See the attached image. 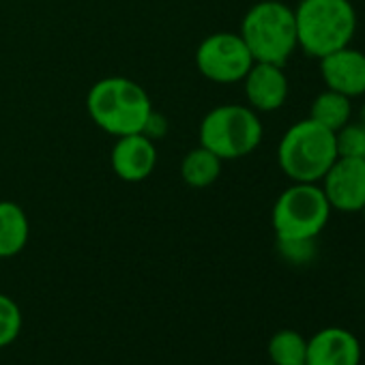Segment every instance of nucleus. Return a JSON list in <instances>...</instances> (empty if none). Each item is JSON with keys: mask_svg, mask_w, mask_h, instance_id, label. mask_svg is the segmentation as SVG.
Listing matches in <instances>:
<instances>
[{"mask_svg": "<svg viewBox=\"0 0 365 365\" xmlns=\"http://www.w3.org/2000/svg\"><path fill=\"white\" fill-rule=\"evenodd\" d=\"M93 123L110 135L142 133L153 112L146 91L127 78H103L93 84L86 97Z\"/></svg>", "mask_w": 365, "mask_h": 365, "instance_id": "1", "label": "nucleus"}, {"mask_svg": "<svg viewBox=\"0 0 365 365\" xmlns=\"http://www.w3.org/2000/svg\"><path fill=\"white\" fill-rule=\"evenodd\" d=\"M294 24L299 48L320 61L350 46L356 33V11L350 0H301L294 9Z\"/></svg>", "mask_w": 365, "mask_h": 365, "instance_id": "2", "label": "nucleus"}, {"mask_svg": "<svg viewBox=\"0 0 365 365\" xmlns=\"http://www.w3.org/2000/svg\"><path fill=\"white\" fill-rule=\"evenodd\" d=\"M239 35L245 41L254 63L284 67L299 48L294 9L279 0H258L245 14Z\"/></svg>", "mask_w": 365, "mask_h": 365, "instance_id": "3", "label": "nucleus"}, {"mask_svg": "<svg viewBox=\"0 0 365 365\" xmlns=\"http://www.w3.org/2000/svg\"><path fill=\"white\" fill-rule=\"evenodd\" d=\"M335 159V133L314 118L288 127L277 146V163L292 182H320Z\"/></svg>", "mask_w": 365, "mask_h": 365, "instance_id": "4", "label": "nucleus"}, {"mask_svg": "<svg viewBox=\"0 0 365 365\" xmlns=\"http://www.w3.org/2000/svg\"><path fill=\"white\" fill-rule=\"evenodd\" d=\"M331 211L320 182H292L271 211L277 241H316L327 228Z\"/></svg>", "mask_w": 365, "mask_h": 365, "instance_id": "5", "label": "nucleus"}, {"mask_svg": "<svg viewBox=\"0 0 365 365\" xmlns=\"http://www.w3.org/2000/svg\"><path fill=\"white\" fill-rule=\"evenodd\" d=\"M262 123L250 106H217L200 123V146L222 161L247 157L262 142Z\"/></svg>", "mask_w": 365, "mask_h": 365, "instance_id": "6", "label": "nucleus"}, {"mask_svg": "<svg viewBox=\"0 0 365 365\" xmlns=\"http://www.w3.org/2000/svg\"><path fill=\"white\" fill-rule=\"evenodd\" d=\"M198 71L217 84L243 82L254 65V58L237 33H215L209 35L196 52Z\"/></svg>", "mask_w": 365, "mask_h": 365, "instance_id": "7", "label": "nucleus"}, {"mask_svg": "<svg viewBox=\"0 0 365 365\" xmlns=\"http://www.w3.org/2000/svg\"><path fill=\"white\" fill-rule=\"evenodd\" d=\"M333 211L361 213L365 207V159L337 157L320 180Z\"/></svg>", "mask_w": 365, "mask_h": 365, "instance_id": "8", "label": "nucleus"}, {"mask_svg": "<svg viewBox=\"0 0 365 365\" xmlns=\"http://www.w3.org/2000/svg\"><path fill=\"white\" fill-rule=\"evenodd\" d=\"M320 76L329 91L350 99L365 95V52L346 46L322 56Z\"/></svg>", "mask_w": 365, "mask_h": 365, "instance_id": "9", "label": "nucleus"}, {"mask_svg": "<svg viewBox=\"0 0 365 365\" xmlns=\"http://www.w3.org/2000/svg\"><path fill=\"white\" fill-rule=\"evenodd\" d=\"M245 97L256 112H275L288 99V78L284 67L271 63H254L243 78Z\"/></svg>", "mask_w": 365, "mask_h": 365, "instance_id": "10", "label": "nucleus"}, {"mask_svg": "<svg viewBox=\"0 0 365 365\" xmlns=\"http://www.w3.org/2000/svg\"><path fill=\"white\" fill-rule=\"evenodd\" d=\"M157 165V146L144 133L120 135L112 148V170L127 182H140Z\"/></svg>", "mask_w": 365, "mask_h": 365, "instance_id": "11", "label": "nucleus"}, {"mask_svg": "<svg viewBox=\"0 0 365 365\" xmlns=\"http://www.w3.org/2000/svg\"><path fill=\"white\" fill-rule=\"evenodd\" d=\"M361 344L348 329L327 327L307 339L305 365H359Z\"/></svg>", "mask_w": 365, "mask_h": 365, "instance_id": "12", "label": "nucleus"}, {"mask_svg": "<svg viewBox=\"0 0 365 365\" xmlns=\"http://www.w3.org/2000/svg\"><path fill=\"white\" fill-rule=\"evenodd\" d=\"M31 226L24 209L11 200L0 202V258L18 256L29 243Z\"/></svg>", "mask_w": 365, "mask_h": 365, "instance_id": "13", "label": "nucleus"}, {"mask_svg": "<svg viewBox=\"0 0 365 365\" xmlns=\"http://www.w3.org/2000/svg\"><path fill=\"white\" fill-rule=\"evenodd\" d=\"M222 174V159L205 146L190 150L180 161V176L190 187H209Z\"/></svg>", "mask_w": 365, "mask_h": 365, "instance_id": "14", "label": "nucleus"}, {"mask_svg": "<svg viewBox=\"0 0 365 365\" xmlns=\"http://www.w3.org/2000/svg\"><path fill=\"white\" fill-rule=\"evenodd\" d=\"M350 101H352L350 97L327 88L312 101L309 118H314L316 123H320L322 127H327L335 133L352 120V103Z\"/></svg>", "mask_w": 365, "mask_h": 365, "instance_id": "15", "label": "nucleus"}, {"mask_svg": "<svg viewBox=\"0 0 365 365\" xmlns=\"http://www.w3.org/2000/svg\"><path fill=\"white\" fill-rule=\"evenodd\" d=\"M269 359L273 365H305L307 339L292 329H282L269 339Z\"/></svg>", "mask_w": 365, "mask_h": 365, "instance_id": "16", "label": "nucleus"}, {"mask_svg": "<svg viewBox=\"0 0 365 365\" xmlns=\"http://www.w3.org/2000/svg\"><path fill=\"white\" fill-rule=\"evenodd\" d=\"M22 324L24 318L20 305L11 297L0 292V348H7L20 337Z\"/></svg>", "mask_w": 365, "mask_h": 365, "instance_id": "17", "label": "nucleus"}, {"mask_svg": "<svg viewBox=\"0 0 365 365\" xmlns=\"http://www.w3.org/2000/svg\"><path fill=\"white\" fill-rule=\"evenodd\" d=\"M337 157H363L365 159V125L348 123L335 131Z\"/></svg>", "mask_w": 365, "mask_h": 365, "instance_id": "18", "label": "nucleus"}, {"mask_svg": "<svg viewBox=\"0 0 365 365\" xmlns=\"http://www.w3.org/2000/svg\"><path fill=\"white\" fill-rule=\"evenodd\" d=\"M277 247H279L282 256L294 264H305L316 254L314 241H277Z\"/></svg>", "mask_w": 365, "mask_h": 365, "instance_id": "19", "label": "nucleus"}, {"mask_svg": "<svg viewBox=\"0 0 365 365\" xmlns=\"http://www.w3.org/2000/svg\"><path fill=\"white\" fill-rule=\"evenodd\" d=\"M359 123L365 125V101H363V106H361V110H359Z\"/></svg>", "mask_w": 365, "mask_h": 365, "instance_id": "20", "label": "nucleus"}, {"mask_svg": "<svg viewBox=\"0 0 365 365\" xmlns=\"http://www.w3.org/2000/svg\"><path fill=\"white\" fill-rule=\"evenodd\" d=\"M361 215H363V222H365V207H363V211H361Z\"/></svg>", "mask_w": 365, "mask_h": 365, "instance_id": "21", "label": "nucleus"}]
</instances>
